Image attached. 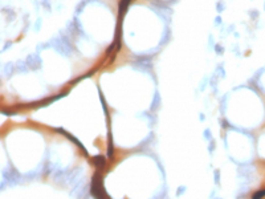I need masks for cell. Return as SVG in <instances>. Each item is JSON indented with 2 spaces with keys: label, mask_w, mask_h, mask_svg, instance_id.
Wrapping results in <instances>:
<instances>
[{
  "label": "cell",
  "mask_w": 265,
  "mask_h": 199,
  "mask_svg": "<svg viewBox=\"0 0 265 199\" xmlns=\"http://www.w3.org/2000/svg\"><path fill=\"white\" fill-rule=\"evenodd\" d=\"M265 197V190H261V191H257V192H254L253 194V199H258V198H263Z\"/></svg>",
  "instance_id": "6da1fadb"
}]
</instances>
